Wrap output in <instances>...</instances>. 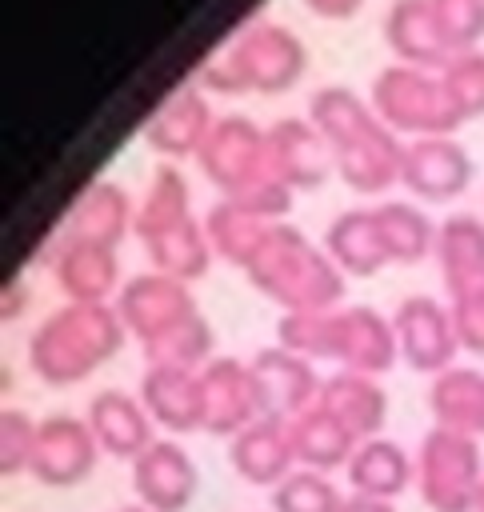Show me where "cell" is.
Masks as SVG:
<instances>
[{"label": "cell", "mask_w": 484, "mask_h": 512, "mask_svg": "<svg viewBox=\"0 0 484 512\" xmlns=\"http://www.w3.org/2000/svg\"><path fill=\"white\" fill-rule=\"evenodd\" d=\"M308 120L328 140L332 156L352 148V144H360V140H368V136H376L384 128V120L376 116L372 100H360L352 88H340V84H324L320 92H312Z\"/></svg>", "instance_id": "d4e9b609"}, {"label": "cell", "mask_w": 484, "mask_h": 512, "mask_svg": "<svg viewBox=\"0 0 484 512\" xmlns=\"http://www.w3.org/2000/svg\"><path fill=\"white\" fill-rule=\"evenodd\" d=\"M116 304H64L48 312L28 340V368L52 388H72L108 364L124 344Z\"/></svg>", "instance_id": "6da1fadb"}, {"label": "cell", "mask_w": 484, "mask_h": 512, "mask_svg": "<svg viewBox=\"0 0 484 512\" xmlns=\"http://www.w3.org/2000/svg\"><path fill=\"white\" fill-rule=\"evenodd\" d=\"M384 40L396 52V60L412 64V68L440 72L452 60V48L440 32L432 0H392V8L384 16Z\"/></svg>", "instance_id": "44dd1931"}, {"label": "cell", "mask_w": 484, "mask_h": 512, "mask_svg": "<svg viewBox=\"0 0 484 512\" xmlns=\"http://www.w3.org/2000/svg\"><path fill=\"white\" fill-rule=\"evenodd\" d=\"M212 348H216V336H212L208 320L196 312L192 320H184L168 336L152 340L144 348V360H148V368H196L200 372L208 360H216Z\"/></svg>", "instance_id": "e575fe53"}, {"label": "cell", "mask_w": 484, "mask_h": 512, "mask_svg": "<svg viewBox=\"0 0 484 512\" xmlns=\"http://www.w3.org/2000/svg\"><path fill=\"white\" fill-rule=\"evenodd\" d=\"M252 376L260 388V404L264 416H280V420H296L300 412H308L320 400V376L312 368V360L288 352V348H260L252 360Z\"/></svg>", "instance_id": "e0dca14e"}, {"label": "cell", "mask_w": 484, "mask_h": 512, "mask_svg": "<svg viewBox=\"0 0 484 512\" xmlns=\"http://www.w3.org/2000/svg\"><path fill=\"white\" fill-rule=\"evenodd\" d=\"M440 80H444V88H448V96L456 100V108H460L464 120L484 116V52H480V48L456 52V56L440 68Z\"/></svg>", "instance_id": "8d00e7d4"}, {"label": "cell", "mask_w": 484, "mask_h": 512, "mask_svg": "<svg viewBox=\"0 0 484 512\" xmlns=\"http://www.w3.org/2000/svg\"><path fill=\"white\" fill-rule=\"evenodd\" d=\"M52 276L72 304H108V296L120 288L116 248L88 244V240H60Z\"/></svg>", "instance_id": "603a6c76"}, {"label": "cell", "mask_w": 484, "mask_h": 512, "mask_svg": "<svg viewBox=\"0 0 484 512\" xmlns=\"http://www.w3.org/2000/svg\"><path fill=\"white\" fill-rule=\"evenodd\" d=\"M472 180V160L460 140L452 136H420L404 144L400 160V188L428 204H448L456 200Z\"/></svg>", "instance_id": "4fadbf2b"}, {"label": "cell", "mask_w": 484, "mask_h": 512, "mask_svg": "<svg viewBox=\"0 0 484 512\" xmlns=\"http://www.w3.org/2000/svg\"><path fill=\"white\" fill-rule=\"evenodd\" d=\"M244 272L284 312H328L344 296V272L292 224H272Z\"/></svg>", "instance_id": "3957f363"}, {"label": "cell", "mask_w": 484, "mask_h": 512, "mask_svg": "<svg viewBox=\"0 0 484 512\" xmlns=\"http://www.w3.org/2000/svg\"><path fill=\"white\" fill-rule=\"evenodd\" d=\"M136 396L156 428L176 436L204 432V376L196 368H144Z\"/></svg>", "instance_id": "d6986e66"}, {"label": "cell", "mask_w": 484, "mask_h": 512, "mask_svg": "<svg viewBox=\"0 0 484 512\" xmlns=\"http://www.w3.org/2000/svg\"><path fill=\"white\" fill-rule=\"evenodd\" d=\"M116 312L124 320V332L136 336L140 348H148L152 340L192 320L200 308L184 280H172L164 272H140L116 292Z\"/></svg>", "instance_id": "30bf717a"}, {"label": "cell", "mask_w": 484, "mask_h": 512, "mask_svg": "<svg viewBox=\"0 0 484 512\" xmlns=\"http://www.w3.org/2000/svg\"><path fill=\"white\" fill-rule=\"evenodd\" d=\"M348 488L352 496H372V500H396L408 484H416V456H408L396 440L376 436L356 444L348 460Z\"/></svg>", "instance_id": "484cf974"}, {"label": "cell", "mask_w": 484, "mask_h": 512, "mask_svg": "<svg viewBox=\"0 0 484 512\" xmlns=\"http://www.w3.org/2000/svg\"><path fill=\"white\" fill-rule=\"evenodd\" d=\"M340 180L352 192H388L392 184H400V160H404V144L392 128H380L376 136L344 148L332 156Z\"/></svg>", "instance_id": "83f0119b"}, {"label": "cell", "mask_w": 484, "mask_h": 512, "mask_svg": "<svg viewBox=\"0 0 484 512\" xmlns=\"http://www.w3.org/2000/svg\"><path fill=\"white\" fill-rule=\"evenodd\" d=\"M36 428H40V420H32L28 412L4 408V416H0V472L4 476H20L32 468Z\"/></svg>", "instance_id": "74e56055"}, {"label": "cell", "mask_w": 484, "mask_h": 512, "mask_svg": "<svg viewBox=\"0 0 484 512\" xmlns=\"http://www.w3.org/2000/svg\"><path fill=\"white\" fill-rule=\"evenodd\" d=\"M204 176L220 188V200H244L264 180H276L268 172L264 132L248 116H220L200 148Z\"/></svg>", "instance_id": "52a82bcc"}, {"label": "cell", "mask_w": 484, "mask_h": 512, "mask_svg": "<svg viewBox=\"0 0 484 512\" xmlns=\"http://www.w3.org/2000/svg\"><path fill=\"white\" fill-rule=\"evenodd\" d=\"M324 360H336L340 372L384 376L400 360L392 320H384L376 308L364 304L332 308L324 324Z\"/></svg>", "instance_id": "ba28073f"}, {"label": "cell", "mask_w": 484, "mask_h": 512, "mask_svg": "<svg viewBox=\"0 0 484 512\" xmlns=\"http://www.w3.org/2000/svg\"><path fill=\"white\" fill-rule=\"evenodd\" d=\"M396 344H400V360L420 372V376H440L456 364L460 352V332L452 320V308L440 304L436 296H408L400 300L396 316Z\"/></svg>", "instance_id": "9c48e42d"}, {"label": "cell", "mask_w": 484, "mask_h": 512, "mask_svg": "<svg viewBox=\"0 0 484 512\" xmlns=\"http://www.w3.org/2000/svg\"><path fill=\"white\" fill-rule=\"evenodd\" d=\"M476 512H484V484H480V496H476Z\"/></svg>", "instance_id": "b9f144b4"}, {"label": "cell", "mask_w": 484, "mask_h": 512, "mask_svg": "<svg viewBox=\"0 0 484 512\" xmlns=\"http://www.w3.org/2000/svg\"><path fill=\"white\" fill-rule=\"evenodd\" d=\"M204 232H208V244H212V252H216L220 260H228V264H236V268H248V260L260 252L264 236L272 232V220L248 212V208L236 204V200H220V204L208 208Z\"/></svg>", "instance_id": "1f68e13d"}, {"label": "cell", "mask_w": 484, "mask_h": 512, "mask_svg": "<svg viewBox=\"0 0 484 512\" xmlns=\"http://www.w3.org/2000/svg\"><path fill=\"white\" fill-rule=\"evenodd\" d=\"M308 68L304 40L276 20H248L200 72L204 92H288Z\"/></svg>", "instance_id": "7a4b0ae2"}, {"label": "cell", "mask_w": 484, "mask_h": 512, "mask_svg": "<svg viewBox=\"0 0 484 512\" xmlns=\"http://www.w3.org/2000/svg\"><path fill=\"white\" fill-rule=\"evenodd\" d=\"M476 440H484V416H480V428H476Z\"/></svg>", "instance_id": "ee69618b"}, {"label": "cell", "mask_w": 484, "mask_h": 512, "mask_svg": "<svg viewBox=\"0 0 484 512\" xmlns=\"http://www.w3.org/2000/svg\"><path fill=\"white\" fill-rule=\"evenodd\" d=\"M288 428H292V448H296L300 468H312V472H324V476L336 472V468H348V460L356 452V440L320 404H312L308 412L288 420Z\"/></svg>", "instance_id": "f1b7e54d"}, {"label": "cell", "mask_w": 484, "mask_h": 512, "mask_svg": "<svg viewBox=\"0 0 484 512\" xmlns=\"http://www.w3.org/2000/svg\"><path fill=\"white\" fill-rule=\"evenodd\" d=\"M144 248L152 256L156 272H164L172 280H184V284L200 280L208 272L212 256H216L212 244H208L204 224H196L192 216L180 220V224H172V228H164V232H156V236H148Z\"/></svg>", "instance_id": "d6a6232c"}, {"label": "cell", "mask_w": 484, "mask_h": 512, "mask_svg": "<svg viewBox=\"0 0 484 512\" xmlns=\"http://www.w3.org/2000/svg\"><path fill=\"white\" fill-rule=\"evenodd\" d=\"M96 460H100V444L88 420L56 412V416H44L36 428V452H32L28 476H36L48 488H76L96 472Z\"/></svg>", "instance_id": "8fae6325"}, {"label": "cell", "mask_w": 484, "mask_h": 512, "mask_svg": "<svg viewBox=\"0 0 484 512\" xmlns=\"http://www.w3.org/2000/svg\"><path fill=\"white\" fill-rule=\"evenodd\" d=\"M200 376H204V432L232 440L236 432H244L264 416L252 364L236 356H216L200 368Z\"/></svg>", "instance_id": "5bb4252c"}, {"label": "cell", "mask_w": 484, "mask_h": 512, "mask_svg": "<svg viewBox=\"0 0 484 512\" xmlns=\"http://www.w3.org/2000/svg\"><path fill=\"white\" fill-rule=\"evenodd\" d=\"M228 460H232V472L244 484H256V488H268V492L300 468L296 448H292V428L280 416H260L256 424L236 432L228 440Z\"/></svg>", "instance_id": "ac0fdd59"}, {"label": "cell", "mask_w": 484, "mask_h": 512, "mask_svg": "<svg viewBox=\"0 0 484 512\" xmlns=\"http://www.w3.org/2000/svg\"><path fill=\"white\" fill-rule=\"evenodd\" d=\"M316 404L328 416H336L356 444L376 440L384 432V420H388V396L376 384V376H364V372H332L320 384Z\"/></svg>", "instance_id": "7402d4cb"}, {"label": "cell", "mask_w": 484, "mask_h": 512, "mask_svg": "<svg viewBox=\"0 0 484 512\" xmlns=\"http://www.w3.org/2000/svg\"><path fill=\"white\" fill-rule=\"evenodd\" d=\"M212 124H216L212 104H208L204 88L192 80V84L176 88L172 96H164L156 104V112L144 124V140H148V148L156 156H164L172 164L180 156H200Z\"/></svg>", "instance_id": "2e32d148"}, {"label": "cell", "mask_w": 484, "mask_h": 512, "mask_svg": "<svg viewBox=\"0 0 484 512\" xmlns=\"http://www.w3.org/2000/svg\"><path fill=\"white\" fill-rule=\"evenodd\" d=\"M340 512H396L392 500H372V496H344Z\"/></svg>", "instance_id": "60d3db41"}, {"label": "cell", "mask_w": 484, "mask_h": 512, "mask_svg": "<svg viewBox=\"0 0 484 512\" xmlns=\"http://www.w3.org/2000/svg\"><path fill=\"white\" fill-rule=\"evenodd\" d=\"M96 444L104 456H120V460H136L144 448H152L160 436L152 432V416L144 408L140 396L132 392H120V388H104L88 400V412H84Z\"/></svg>", "instance_id": "ffe728a7"}, {"label": "cell", "mask_w": 484, "mask_h": 512, "mask_svg": "<svg viewBox=\"0 0 484 512\" xmlns=\"http://www.w3.org/2000/svg\"><path fill=\"white\" fill-rule=\"evenodd\" d=\"M188 216H192L188 212V184L176 172V164L160 160V168L152 172L148 196L136 208V236L148 240V236H156V232H164V228H172V224H180Z\"/></svg>", "instance_id": "836d02e7"}, {"label": "cell", "mask_w": 484, "mask_h": 512, "mask_svg": "<svg viewBox=\"0 0 484 512\" xmlns=\"http://www.w3.org/2000/svg\"><path fill=\"white\" fill-rule=\"evenodd\" d=\"M372 108L396 136H452L464 116L456 100L448 96L440 72L412 68V64H388L372 80Z\"/></svg>", "instance_id": "5b68a950"}, {"label": "cell", "mask_w": 484, "mask_h": 512, "mask_svg": "<svg viewBox=\"0 0 484 512\" xmlns=\"http://www.w3.org/2000/svg\"><path fill=\"white\" fill-rule=\"evenodd\" d=\"M264 152H268V172L288 184L292 192L304 188H320L328 180V172L336 168L328 140L312 128V120L300 116H284L264 132Z\"/></svg>", "instance_id": "9a60e30c"}, {"label": "cell", "mask_w": 484, "mask_h": 512, "mask_svg": "<svg viewBox=\"0 0 484 512\" xmlns=\"http://www.w3.org/2000/svg\"><path fill=\"white\" fill-rule=\"evenodd\" d=\"M436 264L448 288V308L460 348L484 352V220L456 212L436 232Z\"/></svg>", "instance_id": "277c9868"}, {"label": "cell", "mask_w": 484, "mask_h": 512, "mask_svg": "<svg viewBox=\"0 0 484 512\" xmlns=\"http://www.w3.org/2000/svg\"><path fill=\"white\" fill-rule=\"evenodd\" d=\"M376 228L388 252V264H420L428 252H436V224L428 220L424 208L408 200H380L376 208Z\"/></svg>", "instance_id": "4dcf8cb0"}, {"label": "cell", "mask_w": 484, "mask_h": 512, "mask_svg": "<svg viewBox=\"0 0 484 512\" xmlns=\"http://www.w3.org/2000/svg\"><path fill=\"white\" fill-rule=\"evenodd\" d=\"M484 484L480 440L452 428L424 432L416 448V492L428 512H476V496Z\"/></svg>", "instance_id": "8992f818"}, {"label": "cell", "mask_w": 484, "mask_h": 512, "mask_svg": "<svg viewBox=\"0 0 484 512\" xmlns=\"http://www.w3.org/2000/svg\"><path fill=\"white\" fill-rule=\"evenodd\" d=\"M120 512H148L144 504H132V508H120Z\"/></svg>", "instance_id": "7bdbcfd3"}, {"label": "cell", "mask_w": 484, "mask_h": 512, "mask_svg": "<svg viewBox=\"0 0 484 512\" xmlns=\"http://www.w3.org/2000/svg\"><path fill=\"white\" fill-rule=\"evenodd\" d=\"M308 12H316L320 20H348V16H356L360 12V4L364 0H300Z\"/></svg>", "instance_id": "ab89813d"}, {"label": "cell", "mask_w": 484, "mask_h": 512, "mask_svg": "<svg viewBox=\"0 0 484 512\" xmlns=\"http://www.w3.org/2000/svg\"><path fill=\"white\" fill-rule=\"evenodd\" d=\"M428 412H432L436 428H452V432L476 436L480 416H484V372L452 364L448 372L432 376V384H428Z\"/></svg>", "instance_id": "f546056e"}, {"label": "cell", "mask_w": 484, "mask_h": 512, "mask_svg": "<svg viewBox=\"0 0 484 512\" xmlns=\"http://www.w3.org/2000/svg\"><path fill=\"white\" fill-rule=\"evenodd\" d=\"M128 228H136V212H132L128 192L120 184H112V180H96L72 204L64 240H88V244L116 248Z\"/></svg>", "instance_id": "cb8c5ba5"}, {"label": "cell", "mask_w": 484, "mask_h": 512, "mask_svg": "<svg viewBox=\"0 0 484 512\" xmlns=\"http://www.w3.org/2000/svg\"><path fill=\"white\" fill-rule=\"evenodd\" d=\"M200 488V468L180 440H156L132 460V492L148 512H188Z\"/></svg>", "instance_id": "7c38bea8"}, {"label": "cell", "mask_w": 484, "mask_h": 512, "mask_svg": "<svg viewBox=\"0 0 484 512\" xmlns=\"http://www.w3.org/2000/svg\"><path fill=\"white\" fill-rule=\"evenodd\" d=\"M324 252L344 276H376L388 264L376 212L372 208H348L340 212L324 232Z\"/></svg>", "instance_id": "4316f807"}, {"label": "cell", "mask_w": 484, "mask_h": 512, "mask_svg": "<svg viewBox=\"0 0 484 512\" xmlns=\"http://www.w3.org/2000/svg\"><path fill=\"white\" fill-rule=\"evenodd\" d=\"M268 504H272V512H340L344 496L336 492V484L324 472L296 468L292 476H284L272 488Z\"/></svg>", "instance_id": "d590c367"}, {"label": "cell", "mask_w": 484, "mask_h": 512, "mask_svg": "<svg viewBox=\"0 0 484 512\" xmlns=\"http://www.w3.org/2000/svg\"><path fill=\"white\" fill-rule=\"evenodd\" d=\"M432 12L452 56L476 48V40L484 36V0H432Z\"/></svg>", "instance_id": "f35d334b"}]
</instances>
